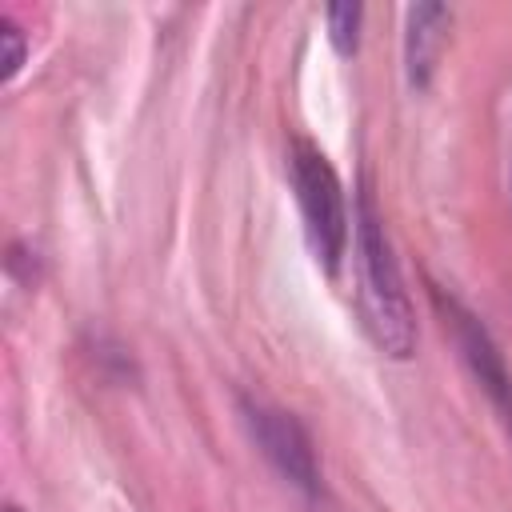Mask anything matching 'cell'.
I'll return each instance as SVG.
<instances>
[{
  "instance_id": "1",
  "label": "cell",
  "mask_w": 512,
  "mask_h": 512,
  "mask_svg": "<svg viewBox=\"0 0 512 512\" xmlns=\"http://www.w3.org/2000/svg\"><path fill=\"white\" fill-rule=\"evenodd\" d=\"M356 252H360L364 328L380 352L404 360L416 348V320H412V304H408V292H404V280L392 260V244L376 216L372 196H360V208H356Z\"/></svg>"
},
{
  "instance_id": "2",
  "label": "cell",
  "mask_w": 512,
  "mask_h": 512,
  "mask_svg": "<svg viewBox=\"0 0 512 512\" xmlns=\"http://www.w3.org/2000/svg\"><path fill=\"white\" fill-rule=\"evenodd\" d=\"M292 184H296V200L304 212L308 244H312L316 260L328 272H336L344 244H348L344 192H340V180H336L328 156L320 148H312L308 140H296V148H292Z\"/></svg>"
},
{
  "instance_id": "3",
  "label": "cell",
  "mask_w": 512,
  "mask_h": 512,
  "mask_svg": "<svg viewBox=\"0 0 512 512\" xmlns=\"http://www.w3.org/2000/svg\"><path fill=\"white\" fill-rule=\"evenodd\" d=\"M244 416H248V428H252L260 452L272 460V468L288 484H296L300 492L316 496L320 492V464H316L312 440L300 428V420L292 412H280L268 404H244Z\"/></svg>"
},
{
  "instance_id": "4",
  "label": "cell",
  "mask_w": 512,
  "mask_h": 512,
  "mask_svg": "<svg viewBox=\"0 0 512 512\" xmlns=\"http://www.w3.org/2000/svg\"><path fill=\"white\" fill-rule=\"evenodd\" d=\"M432 296H436V304L444 308V316H448V324H452V336H456V344H460V356L468 360L472 376L480 380V388L492 396V404H496V408L504 412V420L512 424V376H508V368H504L496 344L488 340L484 324H480L468 308H460L452 296H448V300H444V292H432Z\"/></svg>"
},
{
  "instance_id": "5",
  "label": "cell",
  "mask_w": 512,
  "mask_h": 512,
  "mask_svg": "<svg viewBox=\"0 0 512 512\" xmlns=\"http://www.w3.org/2000/svg\"><path fill=\"white\" fill-rule=\"evenodd\" d=\"M452 12L444 4H416L408 8V36H404V64L412 88H424L440 64V52L448 44Z\"/></svg>"
},
{
  "instance_id": "6",
  "label": "cell",
  "mask_w": 512,
  "mask_h": 512,
  "mask_svg": "<svg viewBox=\"0 0 512 512\" xmlns=\"http://www.w3.org/2000/svg\"><path fill=\"white\" fill-rule=\"evenodd\" d=\"M360 4H328V36L336 44V52L352 56L356 52V32H360Z\"/></svg>"
},
{
  "instance_id": "7",
  "label": "cell",
  "mask_w": 512,
  "mask_h": 512,
  "mask_svg": "<svg viewBox=\"0 0 512 512\" xmlns=\"http://www.w3.org/2000/svg\"><path fill=\"white\" fill-rule=\"evenodd\" d=\"M0 44H4V80H12L24 64V32L12 20H0Z\"/></svg>"
},
{
  "instance_id": "8",
  "label": "cell",
  "mask_w": 512,
  "mask_h": 512,
  "mask_svg": "<svg viewBox=\"0 0 512 512\" xmlns=\"http://www.w3.org/2000/svg\"><path fill=\"white\" fill-rule=\"evenodd\" d=\"M4 512H20V508H16V504H8V508H4Z\"/></svg>"
}]
</instances>
